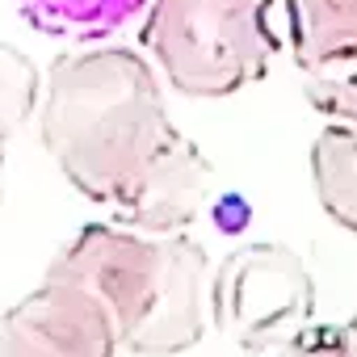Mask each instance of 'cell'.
<instances>
[{"instance_id": "1", "label": "cell", "mask_w": 357, "mask_h": 357, "mask_svg": "<svg viewBox=\"0 0 357 357\" xmlns=\"http://www.w3.org/2000/svg\"><path fill=\"white\" fill-rule=\"evenodd\" d=\"M38 135L68 185L109 215L185 139L168 118L160 72L126 47L59 55L43 76Z\"/></svg>"}, {"instance_id": "2", "label": "cell", "mask_w": 357, "mask_h": 357, "mask_svg": "<svg viewBox=\"0 0 357 357\" xmlns=\"http://www.w3.org/2000/svg\"><path fill=\"white\" fill-rule=\"evenodd\" d=\"M211 257L185 231L151 236L122 223L80 227L47 278L84 286L109 311L122 349L172 357L202 340L211 324Z\"/></svg>"}, {"instance_id": "3", "label": "cell", "mask_w": 357, "mask_h": 357, "mask_svg": "<svg viewBox=\"0 0 357 357\" xmlns=\"http://www.w3.org/2000/svg\"><path fill=\"white\" fill-rule=\"evenodd\" d=\"M139 47L168 89L215 101L257 84L282 38L273 30V0H151Z\"/></svg>"}, {"instance_id": "4", "label": "cell", "mask_w": 357, "mask_h": 357, "mask_svg": "<svg viewBox=\"0 0 357 357\" xmlns=\"http://www.w3.org/2000/svg\"><path fill=\"white\" fill-rule=\"evenodd\" d=\"M211 319L248 353L282 349L315 319V278L286 244H240L211 273Z\"/></svg>"}, {"instance_id": "5", "label": "cell", "mask_w": 357, "mask_h": 357, "mask_svg": "<svg viewBox=\"0 0 357 357\" xmlns=\"http://www.w3.org/2000/svg\"><path fill=\"white\" fill-rule=\"evenodd\" d=\"M118 349L101 298L63 278H43L38 290L0 311V357H118Z\"/></svg>"}, {"instance_id": "6", "label": "cell", "mask_w": 357, "mask_h": 357, "mask_svg": "<svg viewBox=\"0 0 357 357\" xmlns=\"http://www.w3.org/2000/svg\"><path fill=\"white\" fill-rule=\"evenodd\" d=\"M211 185H215V168L202 155V147L185 135L155 164V172L147 181L114 211V223L135 227V231H151V236L185 231L206 211Z\"/></svg>"}, {"instance_id": "7", "label": "cell", "mask_w": 357, "mask_h": 357, "mask_svg": "<svg viewBox=\"0 0 357 357\" xmlns=\"http://www.w3.org/2000/svg\"><path fill=\"white\" fill-rule=\"evenodd\" d=\"M311 185L324 215L357 236V122H328L311 139Z\"/></svg>"}, {"instance_id": "8", "label": "cell", "mask_w": 357, "mask_h": 357, "mask_svg": "<svg viewBox=\"0 0 357 357\" xmlns=\"http://www.w3.org/2000/svg\"><path fill=\"white\" fill-rule=\"evenodd\" d=\"M151 0H17L26 22L47 38L93 43L139 22Z\"/></svg>"}, {"instance_id": "9", "label": "cell", "mask_w": 357, "mask_h": 357, "mask_svg": "<svg viewBox=\"0 0 357 357\" xmlns=\"http://www.w3.org/2000/svg\"><path fill=\"white\" fill-rule=\"evenodd\" d=\"M286 22L298 72L357 51V0H286Z\"/></svg>"}, {"instance_id": "10", "label": "cell", "mask_w": 357, "mask_h": 357, "mask_svg": "<svg viewBox=\"0 0 357 357\" xmlns=\"http://www.w3.org/2000/svg\"><path fill=\"white\" fill-rule=\"evenodd\" d=\"M43 105V72L30 63L26 51L0 43V147H5Z\"/></svg>"}, {"instance_id": "11", "label": "cell", "mask_w": 357, "mask_h": 357, "mask_svg": "<svg viewBox=\"0 0 357 357\" xmlns=\"http://www.w3.org/2000/svg\"><path fill=\"white\" fill-rule=\"evenodd\" d=\"M303 97L328 122H357V51L303 68Z\"/></svg>"}, {"instance_id": "12", "label": "cell", "mask_w": 357, "mask_h": 357, "mask_svg": "<svg viewBox=\"0 0 357 357\" xmlns=\"http://www.w3.org/2000/svg\"><path fill=\"white\" fill-rule=\"evenodd\" d=\"M278 357H357V344L344 324H311L303 336L282 344Z\"/></svg>"}, {"instance_id": "13", "label": "cell", "mask_w": 357, "mask_h": 357, "mask_svg": "<svg viewBox=\"0 0 357 357\" xmlns=\"http://www.w3.org/2000/svg\"><path fill=\"white\" fill-rule=\"evenodd\" d=\"M0 164H5V147H0Z\"/></svg>"}]
</instances>
